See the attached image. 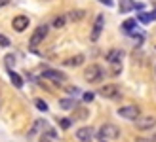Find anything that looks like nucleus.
Segmentation results:
<instances>
[{
    "label": "nucleus",
    "mask_w": 156,
    "mask_h": 142,
    "mask_svg": "<svg viewBox=\"0 0 156 142\" xmlns=\"http://www.w3.org/2000/svg\"><path fill=\"white\" fill-rule=\"evenodd\" d=\"M84 61H86V57H84L82 53H78V55H74V57L65 59V61H63V65H65V66H73V68H76V66H82V65H84Z\"/></svg>",
    "instance_id": "nucleus-12"
},
{
    "label": "nucleus",
    "mask_w": 156,
    "mask_h": 142,
    "mask_svg": "<svg viewBox=\"0 0 156 142\" xmlns=\"http://www.w3.org/2000/svg\"><path fill=\"white\" fill-rule=\"evenodd\" d=\"M103 29H105V15L103 13H99L95 21H93V27H91V34H90V40L91 42H97L101 34H103Z\"/></svg>",
    "instance_id": "nucleus-6"
},
{
    "label": "nucleus",
    "mask_w": 156,
    "mask_h": 142,
    "mask_svg": "<svg viewBox=\"0 0 156 142\" xmlns=\"http://www.w3.org/2000/svg\"><path fill=\"white\" fill-rule=\"evenodd\" d=\"M135 27H137V21H135V19H126V21L122 23V30H124L126 34H131V32L135 30Z\"/></svg>",
    "instance_id": "nucleus-18"
},
{
    "label": "nucleus",
    "mask_w": 156,
    "mask_h": 142,
    "mask_svg": "<svg viewBox=\"0 0 156 142\" xmlns=\"http://www.w3.org/2000/svg\"><path fill=\"white\" fill-rule=\"evenodd\" d=\"M4 65H6L8 70H13V66H15V55L13 53H8L4 57Z\"/></svg>",
    "instance_id": "nucleus-21"
},
{
    "label": "nucleus",
    "mask_w": 156,
    "mask_h": 142,
    "mask_svg": "<svg viewBox=\"0 0 156 142\" xmlns=\"http://www.w3.org/2000/svg\"><path fill=\"white\" fill-rule=\"evenodd\" d=\"M30 25V19L27 17V15H15V17L12 19V29L15 30V32H25V30L29 29Z\"/></svg>",
    "instance_id": "nucleus-9"
},
{
    "label": "nucleus",
    "mask_w": 156,
    "mask_h": 142,
    "mask_svg": "<svg viewBox=\"0 0 156 142\" xmlns=\"http://www.w3.org/2000/svg\"><path fill=\"white\" fill-rule=\"evenodd\" d=\"M42 78H44V80L53 82V83H57V85H61L67 80V76L63 72H59V70H55V68H44L42 70Z\"/></svg>",
    "instance_id": "nucleus-7"
},
{
    "label": "nucleus",
    "mask_w": 156,
    "mask_h": 142,
    "mask_svg": "<svg viewBox=\"0 0 156 142\" xmlns=\"http://www.w3.org/2000/svg\"><path fill=\"white\" fill-rule=\"evenodd\" d=\"M133 10L143 12V10H145V4H143V2H135V4H133Z\"/></svg>",
    "instance_id": "nucleus-30"
},
{
    "label": "nucleus",
    "mask_w": 156,
    "mask_h": 142,
    "mask_svg": "<svg viewBox=\"0 0 156 142\" xmlns=\"http://www.w3.org/2000/svg\"><path fill=\"white\" fill-rule=\"evenodd\" d=\"M111 66H112V70H111V74H112V76H118V74L122 72V63H112Z\"/></svg>",
    "instance_id": "nucleus-24"
},
{
    "label": "nucleus",
    "mask_w": 156,
    "mask_h": 142,
    "mask_svg": "<svg viewBox=\"0 0 156 142\" xmlns=\"http://www.w3.org/2000/svg\"><path fill=\"white\" fill-rule=\"evenodd\" d=\"M59 108H63V110H74V108H76V100H74V97L61 99V100H59Z\"/></svg>",
    "instance_id": "nucleus-16"
},
{
    "label": "nucleus",
    "mask_w": 156,
    "mask_h": 142,
    "mask_svg": "<svg viewBox=\"0 0 156 142\" xmlns=\"http://www.w3.org/2000/svg\"><path fill=\"white\" fill-rule=\"evenodd\" d=\"M133 125L137 131H151L156 127V117L154 116H139L133 121Z\"/></svg>",
    "instance_id": "nucleus-5"
},
{
    "label": "nucleus",
    "mask_w": 156,
    "mask_h": 142,
    "mask_svg": "<svg viewBox=\"0 0 156 142\" xmlns=\"http://www.w3.org/2000/svg\"><path fill=\"white\" fill-rule=\"evenodd\" d=\"M78 120H86V117H88V112H86V110L84 108H80V110H78Z\"/></svg>",
    "instance_id": "nucleus-29"
},
{
    "label": "nucleus",
    "mask_w": 156,
    "mask_h": 142,
    "mask_svg": "<svg viewBox=\"0 0 156 142\" xmlns=\"http://www.w3.org/2000/svg\"><path fill=\"white\" fill-rule=\"evenodd\" d=\"M44 129H46V121H44V120H36V121L33 123V129L29 131L27 138H34L36 133H40V131H44Z\"/></svg>",
    "instance_id": "nucleus-13"
},
{
    "label": "nucleus",
    "mask_w": 156,
    "mask_h": 142,
    "mask_svg": "<svg viewBox=\"0 0 156 142\" xmlns=\"http://www.w3.org/2000/svg\"><path fill=\"white\" fill-rule=\"evenodd\" d=\"M86 17V12L84 10H71L67 13V21H73V23H78V21H82Z\"/></svg>",
    "instance_id": "nucleus-14"
},
{
    "label": "nucleus",
    "mask_w": 156,
    "mask_h": 142,
    "mask_svg": "<svg viewBox=\"0 0 156 142\" xmlns=\"http://www.w3.org/2000/svg\"><path fill=\"white\" fill-rule=\"evenodd\" d=\"M12 2V0H0V8H4V6H8V4H10Z\"/></svg>",
    "instance_id": "nucleus-32"
},
{
    "label": "nucleus",
    "mask_w": 156,
    "mask_h": 142,
    "mask_svg": "<svg viewBox=\"0 0 156 142\" xmlns=\"http://www.w3.org/2000/svg\"><path fill=\"white\" fill-rule=\"evenodd\" d=\"M105 78V70L101 68L99 65H90L88 68L84 70V80L90 83H99Z\"/></svg>",
    "instance_id": "nucleus-2"
},
{
    "label": "nucleus",
    "mask_w": 156,
    "mask_h": 142,
    "mask_svg": "<svg viewBox=\"0 0 156 142\" xmlns=\"http://www.w3.org/2000/svg\"><path fill=\"white\" fill-rule=\"evenodd\" d=\"M116 114H118L120 117H124V120L135 121L137 117L141 116V108H139L137 104H126V106H120L118 110H116Z\"/></svg>",
    "instance_id": "nucleus-3"
},
{
    "label": "nucleus",
    "mask_w": 156,
    "mask_h": 142,
    "mask_svg": "<svg viewBox=\"0 0 156 142\" xmlns=\"http://www.w3.org/2000/svg\"><path fill=\"white\" fill-rule=\"evenodd\" d=\"M67 93H69V95H74V97H76V95H80V89L74 87V85H71V87H67Z\"/></svg>",
    "instance_id": "nucleus-28"
},
{
    "label": "nucleus",
    "mask_w": 156,
    "mask_h": 142,
    "mask_svg": "<svg viewBox=\"0 0 156 142\" xmlns=\"http://www.w3.org/2000/svg\"><path fill=\"white\" fill-rule=\"evenodd\" d=\"M40 142H53V140H51V138H48V137H44V135H42V138H40Z\"/></svg>",
    "instance_id": "nucleus-33"
},
{
    "label": "nucleus",
    "mask_w": 156,
    "mask_h": 142,
    "mask_svg": "<svg viewBox=\"0 0 156 142\" xmlns=\"http://www.w3.org/2000/svg\"><path fill=\"white\" fill-rule=\"evenodd\" d=\"M103 99H111V100H114V99H120V87L116 83H107V85H103L99 91H97Z\"/></svg>",
    "instance_id": "nucleus-8"
},
{
    "label": "nucleus",
    "mask_w": 156,
    "mask_h": 142,
    "mask_svg": "<svg viewBox=\"0 0 156 142\" xmlns=\"http://www.w3.org/2000/svg\"><path fill=\"white\" fill-rule=\"evenodd\" d=\"M65 23H67V15H55L53 21H51V27L53 29H63Z\"/></svg>",
    "instance_id": "nucleus-20"
},
{
    "label": "nucleus",
    "mask_w": 156,
    "mask_h": 142,
    "mask_svg": "<svg viewBox=\"0 0 156 142\" xmlns=\"http://www.w3.org/2000/svg\"><path fill=\"white\" fill-rule=\"evenodd\" d=\"M156 19V13L152 12V13H147V12H139V15H137V21H141L143 25H149V23H152Z\"/></svg>",
    "instance_id": "nucleus-17"
},
{
    "label": "nucleus",
    "mask_w": 156,
    "mask_h": 142,
    "mask_svg": "<svg viewBox=\"0 0 156 142\" xmlns=\"http://www.w3.org/2000/svg\"><path fill=\"white\" fill-rule=\"evenodd\" d=\"M71 125H73V120L71 117H59V127L67 131V129H71Z\"/></svg>",
    "instance_id": "nucleus-23"
},
{
    "label": "nucleus",
    "mask_w": 156,
    "mask_h": 142,
    "mask_svg": "<svg viewBox=\"0 0 156 142\" xmlns=\"http://www.w3.org/2000/svg\"><path fill=\"white\" fill-rule=\"evenodd\" d=\"M122 57H124V51L118 49V47H112V49H108L107 55H105V61L107 63H122Z\"/></svg>",
    "instance_id": "nucleus-11"
},
{
    "label": "nucleus",
    "mask_w": 156,
    "mask_h": 142,
    "mask_svg": "<svg viewBox=\"0 0 156 142\" xmlns=\"http://www.w3.org/2000/svg\"><path fill=\"white\" fill-rule=\"evenodd\" d=\"M133 0H120V6H118V10H120V13H128V12H131L133 10Z\"/></svg>",
    "instance_id": "nucleus-19"
},
{
    "label": "nucleus",
    "mask_w": 156,
    "mask_h": 142,
    "mask_svg": "<svg viewBox=\"0 0 156 142\" xmlns=\"http://www.w3.org/2000/svg\"><path fill=\"white\" fill-rule=\"evenodd\" d=\"M101 142H107V140H101Z\"/></svg>",
    "instance_id": "nucleus-34"
},
{
    "label": "nucleus",
    "mask_w": 156,
    "mask_h": 142,
    "mask_svg": "<svg viewBox=\"0 0 156 142\" xmlns=\"http://www.w3.org/2000/svg\"><path fill=\"white\" fill-rule=\"evenodd\" d=\"M74 137H76L78 142H91V138H93V129L91 127H80V129H76Z\"/></svg>",
    "instance_id": "nucleus-10"
},
{
    "label": "nucleus",
    "mask_w": 156,
    "mask_h": 142,
    "mask_svg": "<svg viewBox=\"0 0 156 142\" xmlns=\"http://www.w3.org/2000/svg\"><path fill=\"white\" fill-rule=\"evenodd\" d=\"M135 142H156V133H152V135L147 137V138H137Z\"/></svg>",
    "instance_id": "nucleus-27"
},
{
    "label": "nucleus",
    "mask_w": 156,
    "mask_h": 142,
    "mask_svg": "<svg viewBox=\"0 0 156 142\" xmlns=\"http://www.w3.org/2000/svg\"><path fill=\"white\" fill-rule=\"evenodd\" d=\"M8 74H10V82L13 83V87L17 89H23V78L15 72V70H8Z\"/></svg>",
    "instance_id": "nucleus-15"
},
{
    "label": "nucleus",
    "mask_w": 156,
    "mask_h": 142,
    "mask_svg": "<svg viewBox=\"0 0 156 142\" xmlns=\"http://www.w3.org/2000/svg\"><path fill=\"white\" fill-rule=\"evenodd\" d=\"M48 30H50V27H48V25H38V27L34 29L33 36L29 38V46H30V47L40 46V44L46 40V36H48Z\"/></svg>",
    "instance_id": "nucleus-4"
},
{
    "label": "nucleus",
    "mask_w": 156,
    "mask_h": 142,
    "mask_svg": "<svg viewBox=\"0 0 156 142\" xmlns=\"http://www.w3.org/2000/svg\"><path fill=\"white\" fill-rule=\"evenodd\" d=\"M93 99H95V93H91V91H88V93L82 95V100H84V102H91Z\"/></svg>",
    "instance_id": "nucleus-26"
},
{
    "label": "nucleus",
    "mask_w": 156,
    "mask_h": 142,
    "mask_svg": "<svg viewBox=\"0 0 156 142\" xmlns=\"http://www.w3.org/2000/svg\"><path fill=\"white\" fill-rule=\"evenodd\" d=\"M99 2H101V4H105L107 8H112V6H114V0H99Z\"/></svg>",
    "instance_id": "nucleus-31"
},
{
    "label": "nucleus",
    "mask_w": 156,
    "mask_h": 142,
    "mask_svg": "<svg viewBox=\"0 0 156 142\" xmlns=\"http://www.w3.org/2000/svg\"><path fill=\"white\" fill-rule=\"evenodd\" d=\"M10 46H12L10 38H8V36H4L2 32H0V47H10Z\"/></svg>",
    "instance_id": "nucleus-25"
},
{
    "label": "nucleus",
    "mask_w": 156,
    "mask_h": 142,
    "mask_svg": "<svg viewBox=\"0 0 156 142\" xmlns=\"http://www.w3.org/2000/svg\"><path fill=\"white\" fill-rule=\"evenodd\" d=\"M34 106L40 110V112H48L50 110V106H48V102L46 100H42V99H34Z\"/></svg>",
    "instance_id": "nucleus-22"
},
{
    "label": "nucleus",
    "mask_w": 156,
    "mask_h": 142,
    "mask_svg": "<svg viewBox=\"0 0 156 142\" xmlns=\"http://www.w3.org/2000/svg\"><path fill=\"white\" fill-rule=\"evenodd\" d=\"M120 127L118 125H114V123H105V125H101L99 131H97V138L99 140H116V138H120Z\"/></svg>",
    "instance_id": "nucleus-1"
}]
</instances>
